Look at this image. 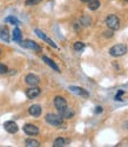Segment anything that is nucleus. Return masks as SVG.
Returning <instances> with one entry per match:
<instances>
[{
	"mask_svg": "<svg viewBox=\"0 0 128 147\" xmlns=\"http://www.w3.org/2000/svg\"><path fill=\"white\" fill-rule=\"evenodd\" d=\"M53 104H54V107L57 108V111H58V112L62 111L63 108H66V107L68 106V105H67L66 99H65L63 96H61V95H57V96L54 98Z\"/></svg>",
	"mask_w": 128,
	"mask_h": 147,
	"instance_id": "4",
	"label": "nucleus"
},
{
	"mask_svg": "<svg viewBox=\"0 0 128 147\" xmlns=\"http://www.w3.org/2000/svg\"><path fill=\"white\" fill-rule=\"evenodd\" d=\"M45 120L48 125H52L55 127H59L63 124V118L60 114H55V113H47Z\"/></svg>",
	"mask_w": 128,
	"mask_h": 147,
	"instance_id": "1",
	"label": "nucleus"
},
{
	"mask_svg": "<svg viewBox=\"0 0 128 147\" xmlns=\"http://www.w3.org/2000/svg\"><path fill=\"white\" fill-rule=\"evenodd\" d=\"M104 36H105V38H112V36H113V32H112V30H110V31H105Z\"/></svg>",
	"mask_w": 128,
	"mask_h": 147,
	"instance_id": "26",
	"label": "nucleus"
},
{
	"mask_svg": "<svg viewBox=\"0 0 128 147\" xmlns=\"http://www.w3.org/2000/svg\"><path fill=\"white\" fill-rule=\"evenodd\" d=\"M81 1H82V3H88L89 0H81Z\"/></svg>",
	"mask_w": 128,
	"mask_h": 147,
	"instance_id": "29",
	"label": "nucleus"
},
{
	"mask_svg": "<svg viewBox=\"0 0 128 147\" xmlns=\"http://www.w3.org/2000/svg\"><path fill=\"white\" fill-rule=\"evenodd\" d=\"M73 48H74L76 52H80V51H82L84 48H85V44L81 42V41H76V42L73 45Z\"/></svg>",
	"mask_w": 128,
	"mask_h": 147,
	"instance_id": "21",
	"label": "nucleus"
},
{
	"mask_svg": "<svg viewBox=\"0 0 128 147\" xmlns=\"http://www.w3.org/2000/svg\"><path fill=\"white\" fill-rule=\"evenodd\" d=\"M7 72H8V67L4 64H0V74H5Z\"/></svg>",
	"mask_w": 128,
	"mask_h": 147,
	"instance_id": "25",
	"label": "nucleus"
},
{
	"mask_svg": "<svg viewBox=\"0 0 128 147\" xmlns=\"http://www.w3.org/2000/svg\"><path fill=\"white\" fill-rule=\"evenodd\" d=\"M5 21L12 24V25H20V21H19L15 17H7V18L5 19Z\"/></svg>",
	"mask_w": 128,
	"mask_h": 147,
	"instance_id": "22",
	"label": "nucleus"
},
{
	"mask_svg": "<svg viewBox=\"0 0 128 147\" xmlns=\"http://www.w3.org/2000/svg\"><path fill=\"white\" fill-rule=\"evenodd\" d=\"M127 53V46L125 44H117L109 48V54L114 58L122 57Z\"/></svg>",
	"mask_w": 128,
	"mask_h": 147,
	"instance_id": "2",
	"label": "nucleus"
},
{
	"mask_svg": "<svg viewBox=\"0 0 128 147\" xmlns=\"http://www.w3.org/2000/svg\"><path fill=\"white\" fill-rule=\"evenodd\" d=\"M4 128H5L6 132H8L11 134H14L19 131V126L17 125V122L12 121V120H8V121L4 122Z\"/></svg>",
	"mask_w": 128,
	"mask_h": 147,
	"instance_id": "5",
	"label": "nucleus"
},
{
	"mask_svg": "<svg viewBox=\"0 0 128 147\" xmlns=\"http://www.w3.org/2000/svg\"><path fill=\"white\" fill-rule=\"evenodd\" d=\"M42 60H44V63H45V64H47V65H48L51 68H52V69H54L55 72L60 73V68H59V66H58V65L54 63V61H53L52 59H49L48 57L44 55V57H42Z\"/></svg>",
	"mask_w": 128,
	"mask_h": 147,
	"instance_id": "13",
	"label": "nucleus"
},
{
	"mask_svg": "<svg viewBox=\"0 0 128 147\" xmlns=\"http://www.w3.org/2000/svg\"><path fill=\"white\" fill-rule=\"evenodd\" d=\"M122 94H125V92H123L122 90H119V91H118V93L115 94V98H114V99H115V100H119V101H122V100H123L122 98H121V95H122Z\"/></svg>",
	"mask_w": 128,
	"mask_h": 147,
	"instance_id": "24",
	"label": "nucleus"
},
{
	"mask_svg": "<svg viewBox=\"0 0 128 147\" xmlns=\"http://www.w3.org/2000/svg\"><path fill=\"white\" fill-rule=\"evenodd\" d=\"M123 1H128V0H123Z\"/></svg>",
	"mask_w": 128,
	"mask_h": 147,
	"instance_id": "31",
	"label": "nucleus"
},
{
	"mask_svg": "<svg viewBox=\"0 0 128 147\" xmlns=\"http://www.w3.org/2000/svg\"><path fill=\"white\" fill-rule=\"evenodd\" d=\"M68 88H69L71 92H73L76 95H80V96H84V98H88L89 96V93L85 88H82V87H79V86H69Z\"/></svg>",
	"mask_w": 128,
	"mask_h": 147,
	"instance_id": "11",
	"label": "nucleus"
},
{
	"mask_svg": "<svg viewBox=\"0 0 128 147\" xmlns=\"http://www.w3.org/2000/svg\"><path fill=\"white\" fill-rule=\"evenodd\" d=\"M122 127H123V129H127L128 128V122H123V126Z\"/></svg>",
	"mask_w": 128,
	"mask_h": 147,
	"instance_id": "28",
	"label": "nucleus"
},
{
	"mask_svg": "<svg viewBox=\"0 0 128 147\" xmlns=\"http://www.w3.org/2000/svg\"><path fill=\"white\" fill-rule=\"evenodd\" d=\"M41 93V88L36 86H31L30 88H27L26 91V96L28 98V99H35L36 96H39Z\"/></svg>",
	"mask_w": 128,
	"mask_h": 147,
	"instance_id": "8",
	"label": "nucleus"
},
{
	"mask_svg": "<svg viewBox=\"0 0 128 147\" xmlns=\"http://www.w3.org/2000/svg\"><path fill=\"white\" fill-rule=\"evenodd\" d=\"M12 39H13V41L20 44L22 41V34H21V31L19 27H15L13 30V32H12Z\"/></svg>",
	"mask_w": 128,
	"mask_h": 147,
	"instance_id": "14",
	"label": "nucleus"
},
{
	"mask_svg": "<svg viewBox=\"0 0 128 147\" xmlns=\"http://www.w3.org/2000/svg\"><path fill=\"white\" fill-rule=\"evenodd\" d=\"M40 3H41V0H26V1H25V5L26 6H35Z\"/></svg>",
	"mask_w": 128,
	"mask_h": 147,
	"instance_id": "23",
	"label": "nucleus"
},
{
	"mask_svg": "<svg viewBox=\"0 0 128 147\" xmlns=\"http://www.w3.org/2000/svg\"><path fill=\"white\" fill-rule=\"evenodd\" d=\"M0 39L5 42H9V32L6 27L0 30Z\"/></svg>",
	"mask_w": 128,
	"mask_h": 147,
	"instance_id": "16",
	"label": "nucleus"
},
{
	"mask_svg": "<svg viewBox=\"0 0 128 147\" xmlns=\"http://www.w3.org/2000/svg\"><path fill=\"white\" fill-rule=\"evenodd\" d=\"M58 113H59V114H60V115H61L63 119H72V118L74 117V112L72 111V109H71L68 106H67L66 108H63L62 111L58 112Z\"/></svg>",
	"mask_w": 128,
	"mask_h": 147,
	"instance_id": "15",
	"label": "nucleus"
},
{
	"mask_svg": "<svg viewBox=\"0 0 128 147\" xmlns=\"http://www.w3.org/2000/svg\"><path fill=\"white\" fill-rule=\"evenodd\" d=\"M20 46H22L24 48H28V50L35 51V52H39V51H40V46L38 45L35 41H33V40H25V41H21V42H20Z\"/></svg>",
	"mask_w": 128,
	"mask_h": 147,
	"instance_id": "7",
	"label": "nucleus"
},
{
	"mask_svg": "<svg viewBox=\"0 0 128 147\" xmlns=\"http://www.w3.org/2000/svg\"><path fill=\"white\" fill-rule=\"evenodd\" d=\"M82 26H89L92 24V18L91 17H88V16H84L81 19H80V22Z\"/></svg>",
	"mask_w": 128,
	"mask_h": 147,
	"instance_id": "19",
	"label": "nucleus"
},
{
	"mask_svg": "<svg viewBox=\"0 0 128 147\" xmlns=\"http://www.w3.org/2000/svg\"><path fill=\"white\" fill-rule=\"evenodd\" d=\"M0 55H1V48H0Z\"/></svg>",
	"mask_w": 128,
	"mask_h": 147,
	"instance_id": "30",
	"label": "nucleus"
},
{
	"mask_svg": "<svg viewBox=\"0 0 128 147\" xmlns=\"http://www.w3.org/2000/svg\"><path fill=\"white\" fill-rule=\"evenodd\" d=\"M100 0H89L88 1V8L91 11H96L100 7Z\"/></svg>",
	"mask_w": 128,
	"mask_h": 147,
	"instance_id": "17",
	"label": "nucleus"
},
{
	"mask_svg": "<svg viewBox=\"0 0 128 147\" xmlns=\"http://www.w3.org/2000/svg\"><path fill=\"white\" fill-rule=\"evenodd\" d=\"M41 112H42V108L40 105H38V104H34L32 106H30L28 108V113L34 117V118H38V117H40L41 115Z\"/></svg>",
	"mask_w": 128,
	"mask_h": 147,
	"instance_id": "12",
	"label": "nucleus"
},
{
	"mask_svg": "<svg viewBox=\"0 0 128 147\" xmlns=\"http://www.w3.org/2000/svg\"><path fill=\"white\" fill-rule=\"evenodd\" d=\"M25 82H26L27 85H30V86H36V85L40 82V78L36 74L30 73V74H27L26 77H25Z\"/></svg>",
	"mask_w": 128,
	"mask_h": 147,
	"instance_id": "10",
	"label": "nucleus"
},
{
	"mask_svg": "<svg viewBox=\"0 0 128 147\" xmlns=\"http://www.w3.org/2000/svg\"><path fill=\"white\" fill-rule=\"evenodd\" d=\"M25 145H26L27 147H39L40 142L38 140H35V139L28 138V139H26V141H25Z\"/></svg>",
	"mask_w": 128,
	"mask_h": 147,
	"instance_id": "18",
	"label": "nucleus"
},
{
	"mask_svg": "<svg viewBox=\"0 0 128 147\" xmlns=\"http://www.w3.org/2000/svg\"><path fill=\"white\" fill-rule=\"evenodd\" d=\"M106 25L109 30L112 31H117L120 28V19L115 16V14H110L106 18Z\"/></svg>",
	"mask_w": 128,
	"mask_h": 147,
	"instance_id": "3",
	"label": "nucleus"
},
{
	"mask_svg": "<svg viewBox=\"0 0 128 147\" xmlns=\"http://www.w3.org/2000/svg\"><path fill=\"white\" fill-rule=\"evenodd\" d=\"M34 32H35V34H36L38 36H39L40 39H42V40H44L45 42H47V44H48L49 46H52L53 48H58L57 44H55V42H54V41H53L52 39H51V38H48V36H47V35H46V34H45V33H44L42 31H40V30L35 28V30H34Z\"/></svg>",
	"mask_w": 128,
	"mask_h": 147,
	"instance_id": "6",
	"label": "nucleus"
},
{
	"mask_svg": "<svg viewBox=\"0 0 128 147\" xmlns=\"http://www.w3.org/2000/svg\"><path fill=\"white\" fill-rule=\"evenodd\" d=\"M102 111H104V108H102L101 106H96L94 113H95V114H100V113H102Z\"/></svg>",
	"mask_w": 128,
	"mask_h": 147,
	"instance_id": "27",
	"label": "nucleus"
},
{
	"mask_svg": "<svg viewBox=\"0 0 128 147\" xmlns=\"http://www.w3.org/2000/svg\"><path fill=\"white\" fill-rule=\"evenodd\" d=\"M66 146V140L63 138H57L53 142V147H63Z\"/></svg>",
	"mask_w": 128,
	"mask_h": 147,
	"instance_id": "20",
	"label": "nucleus"
},
{
	"mask_svg": "<svg viewBox=\"0 0 128 147\" xmlns=\"http://www.w3.org/2000/svg\"><path fill=\"white\" fill-rule=\"evenodd\" d=\"M22 131L26 133L27 136H36V134H39V128H38L35 125H33V124H26V125H24Z\"/></svg>",
	"mask_w": 128,
	"mask_h": 147,
	"instance_id": "9",
	"label": "nucleus"
}]
</instances>
